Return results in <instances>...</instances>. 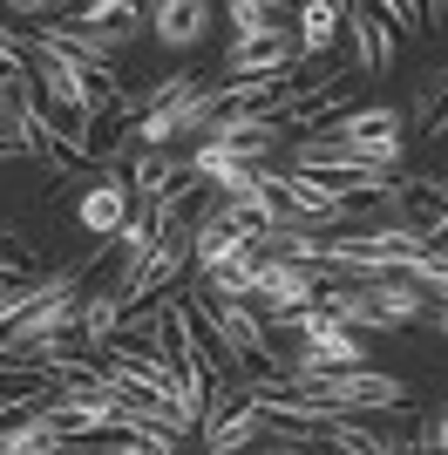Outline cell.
Returning a JSON list of instances; mask_svg holds the SVG:
<instances>
[{
	"label": "cell",
	"mask_w": 448,
	"mask_h": 455,
	"mask_svg": "<svg viewBox=\"0 0 448 455\" xmlns=\"http://www.w3.org/2000/svg\"><path fill=\"white\" fill-rule=\"evenodd\" d=\"M380 211H388V225L414 231V238L428 245L435 225L448 218V177H428V171L401 177V171H394V177H388V190H380Z\"/></svg>",
	"instance_id": "6da1fadb"
},
{
	"label": "cell",
	"mask_w": 448,
	"mask_h": 455,
	"mask_svg": "<svg viewBox=\"0 0 448 455\" xmlns=\"http://www.w3.org/2000/svg\"><path fill=\"white\" fill-rule=\"evenodd\" d=\"M401 130H408V123H401V109H388V102H380V109L340 116L326 136H333V143H347V150H360L373 171H388V177H394V164H401Z\"/></svg>",
	"instance_id": "7a4b0ae2"
},
{
	"label": "cell",
	"mask_w": 448,
	"mask_h": 455,
	"mask_svg": "<svg viewBox=\"0 0 448 455\" xmlns=\"http://www.w3.org/2000/svg\"><path fill=\"white\" fill-rule=\"evenodd\" d=\"M259 428H265V415L252 408V395L231 387V380H218V387H211V408H204V449L211 455H238V449L259 442Z\"/></svg>",
	"instance_id": "3957f363"
},
{
	"label": "cell",
	"mask_w": 448,
	"mask_h": 455,
	"mask_svg": "<svg viewBox=\"0 0 448 455\" xmlns=\"http://www.w3.org/2000/svg\"><path fill=\"white\" fill-rule=\"evenodd\" d=\"M306 395L333 401L340 415H347V408H408V380H394V374H367V367H347V374L313 380Z\"/></svg>",
	"instance_id": "277c9868"
},
{
	"label": "cell",
	"mask_w": 448,
	"mask_h": 455,
	"mask_svg": "<svg viewBox=\"0 0 448 455\" xmlns=\"http://www.w3.org/2000/svg\"><path fill=\"white\" fill-rule=\"evenodd\" d=\"M190 272V231H164L156 238V251L143 259V272H136L130 285H123V326H130V313L143 299H156V292H170V285Z\"/></svg>",
	"instance_id": "5b68a950"
},
{
	"label": "cell",
	"mask_w": 448,
	"mask_h": 455,
	"mask_svg": "<svg viewBox=\"0 0 448 455\" xmlns=\"http://www.w3.org/2000/svg\"><path fill=\"white\" fill-rule=\"evenodd\" d=\"M41 415L61 428V442H95V435H116V395L109 387H75V395H55Z\"/></svg>",
	"instance_id": "8992f818"
},
{
	"label": "cell",
	"mask_w": 448,
	"mask_h": 455,
	"mask_svg": "<svg viewBox=\"0 0 448 455\" xmlns=\"http://www.w3.org/2000/svg\"><path fill=\"white\" fill-rule=\"evenodd\" d=\"M299 61V35L292 28H272L259 41H238V48H224V82H265V76H292Z\"/></svg>",
	"instance_id": "52a82bcc"
},
{
	"label": "cell",
	"mask_w": 448,
	"mask_h": 455,
	"mask_svg": "<svg viewBox=\"0 0 448 455\" xmlns=\"http://www.w3.org/2000/svg\"><path fill=\"white\" fill-rule=\"evenodd\" d=\"M75 218H82V231H89L95 245H109L116 231L136 218V197H130V177L123 171H102L95 177V190H82V204H75Z\"/></svg>",
	"instance_id": "ba28073f"
},
{
	"label": "cell",
	"mask_w": 448,
	"mask_h": 455,
	"mask_svg": "<svg viewBox=\"0 0 448 455\" xmlns=\"http://www.w3.org/2000/svg\"><path fill=\"white\" fill-rule=\"evenodd\" d=\"M347 48H354V76H388L394 55H401V35H394L380 7H347Z\"/></svg>",
	"instance_id": "9c48e42d"
},
{
	"label": "cell",
	"mask_w": 448,
	"mask_h": 455,
	"mask_svg": "<svg viewBox=\"0 0 448 455\" xmlns=\"http://www.w3.org/2000/svg\"><path fill=\"white\" fill-rule=\"evenodd\" d=\"M319 272H306V266H292V259H272V251H265L259 259V292H252V299H265L272 306V313H299V306H313L319 299Z\"/></svg>",
	"instance_id": "30bf717a"
},
{
	"label": "cell",
	"mask_w": 448,
	"mask_h": 455,
	"mask_svg": "<svg viewBox=\"0 0 448 455\" xmlns=\"http://www.w3.org/2000/svg\"><path fill=\"white\" fill-rule=\"evenodd\" d=\"M149 28H156L164 48H197L211 28V7L204 0H164V7H149Z\"/></svg>",
	"instance_id": "8fae6325"
},
{
	"label": "cell",
	"mask_w": 448,
	"mask_h": 455,
	"mask_svg": "<svg viewBox=\"0 0 448 455\" xmlns=\"http://www.w3.org/2000/svg\"><path fill=\"white\" fill-rule=\"evenodd\" d=\"M401 123H408L414 136H435V143L448 136V68H428V76H421V89H414Z\"/></svg>",
	"instance_id": "7c38bea8"
},
{
	"label": "cell",
	"mask_w": 448,
	"mask_h": 455,
	"mask_svg": "<svg viewBox=\"0 0 448 455\" xmlns=\"http://www.w3.org/2000/svg\"><path fill=\"white\" fill-rule=\"evenodd\" d=\"M0 455H68V442L48 415H20L0 428Z\"/></svg>",
	"instance_id": "4fadbf2b"
},
{
	"label": "cell",
	"mask_w": 448,
	"mask_h": 455,
	"mask_svg": "<svg viewBox=\"0 0 448 455\" xmlns=\"http://www.w3.org/2000/svg\"><path fill=\"white\" fill-rule=\"evenodd\" d=\"M340 28H347V7H333V0H306V7H299V55H333Z\"/></svg>",
	"instance_id": "5bb4252c"
},
{
	"label": "cell",
	"mask_w": 448,
	"mask_h": 455,
	"mask_svg": "<svg viewBox=\"0 0 448 455\" xmlns=\"http://www.w3.org/2000/svg\"><path fill=\"white\" fill-rule=\"evenodd\" d=\"M224 20H231V48H238V41H259L272 28H285V7H272V0H231Z\"/></svg>",
	"instance_id": "9a60e30c"
},
{
	"label": "cell",
	"mask_w": 448,
	"mask_h": 455,
	"mask_svg": "<svg viewBox=\"0 0 448 455\" xmlns=\"http://www.w3.org/2000/svg\"><path fill=\"white\" fill-rule=\"evenodd\" d=\"M170 171H177V156L164 150H136V164H123V177H130V197H143V204H156L170 184Z\"/></svg>",
	"instance_id": "2e32d148"
},
{
	"label": "cell",
	"mask_w": 448,
	"mask_h": 455,
	"mask_svg": "<svg viewBox=\"0 0 448 455\" xmlns=\"http://www.w3.org/2000/svg\"><path fill=\"white\" fill-rule=\"evenodd\" d=\"M326 449H333V455H388V442L373 435V428H360V421L340 415L333 428H326Z\"/></svg>",
	"instance_id": "e0dca14e"
},
{
	"label": "cell",
	"mask_w": 448,
	"mask_h": 455,
	"mask_svg": "<svg viewBox=\"0 0 448 455\" xmlns=\"http://www.w3.org/2000/svg\"><path fill=\"white\" fill-rule=\"evenodd\" d=\"M380 20H388V28H401V35H428V14H421L414 0H388V7H380Z\"/></svg>",
	"instance_id": "ac0fdd59"
},
{
	"label": "cell",
	"mask_w": 448,
	"mask_h": 455,
	"mask_svg": "<svg viewBox=\"0 0 448 455\" xmlns=\"http://www.w3.org/2000/svg\"><path fill=\"white\" fill-rule=\"evenodd\" d=\"M95 455H156V449H143L136 435H102V442H89Z\"/></svg>",
	"instance_id": "d6986e66"
},
{
	"label": "cell",
	"mask_w": 448,
	"mask_h": 455,
	"mask_svg": "<svg viewBox=\"0 0 448 455\" xmlns=\"http://www.w3.org/2000/svg\"><path fill=\"white\" fill-rule=\"evenodd\" d=\"M428 455H448V408L428 421Z\"/></svg>",
	"instance_id": "ffe728a7"
},
{
	"label": "cell",
	"mask_w": 448,
	"mask_h": 455,
	"mask_svg": "<svg viewBox=\"0 0 448 455\" xmlns=\"http://www.w3.org/2000/svg\"><path fill=\"white\" fill-rule=\"evenodd\" d=\"M388 455H428V435H394Z\"/></svg>",
	"instance_id": "44dd1931"
},
{
	"label": "cell",
	"mask_w": 448,
	"mask_h": 455,
	"mask_svg": "<svg viewBox=\"0 0 448 455\" xmlns=\"http://www.w3.org/2000/svg\"><path fill=\"white\" fill-rule=\"evenodd\" d=\"M421 326H428V333H442V340H448V306H428V313H421Z\"/></svg>",
	"instance_id": "7402d4cb"
},
{
	"label": "cell",
	"mask_w": 448,
	"mask_h": 455,
	"mask_svg": "<svg viewBox=\"0 0 448 455\" xmlns=\"http://www.w3.org/2000/svg\"><path fill=\"white\" fill-rule=\"evenodd\" d=\"M306 455H313V449H306ZM326 455H333V449H326Z\"/></svg>",
	"instance_id": "603a6c76"
}]
</instances>
